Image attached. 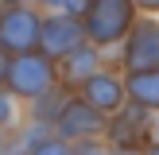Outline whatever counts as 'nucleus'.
I'll return each instance as SVG.
<instances>
[{
	"instance_id": "1",
	"label": "nucleus",
	"mask_w": 159,
	"mask_h": 155,
	"mask_svg": "<svg viewBox=\"0 0 159 155\" xmlns=\"http://www.w3.org/2000/svg\"><path fill=\"white\" fill-rule=\"evenodd\" d=\"M51 85H54V62H51V54L23 51V54H12V58H8L4 89H12L16 97L39 101V97L51 93Z\"/></svg>"
},
{
	"instance_id": "2",
	"label": "nucleus",
	"mask_w": 159,
	"mask_h": 155,
	"mask_svg": "<svg viewBox=\"0 0 159 155\" xmlns=\"http://www.w3.org/2000/svg\"><path fill=\"white\" fill-rule=\"evenodd\" d=\"M132 16H136V0H93L89 12L82 16L85 39L97 46L105 43H120L132 31Z\"/></svg>"
},
{
	"instance_id": "3",
	"label": "nucleus",
	"mask_w": 159,
	"mask_h": 155,
	"mask_svg": "<svg viewBox=\"0 0 159 155\" xmlns=\"http://www.w3.org/2000/svg\"><path fill=\"white\" fill-rule=\"evenodd\" d=\"M39 31H43V20H39L31 8L12 4L4 16H0V46L8 54H23L39 46Z\"/></svg>"
},
{
	"instance_id": "4",
	"label": "nucleus",
	"mask_w": 159,
	"mask_h": 155,
	"mask_svg": "<svg viewBox=\"0 0 159 155\" xmlns=\"http://www.w3.org/2000/svg\"><path fill=\"white\" fill-rule=\"evenodd\" d=\"M54 124H58L62 140H93V136L105 132V113L93 108L85 97H74V101H66V105L58 108Z\"/></svg>"
},
{
	"instance_id": "5",
	"label": "nucleus",
	"mask_w": 159,
	"mask_h": 155,
	"mask_svg": "<svg viewBox=\"0 0 159 155\" xmlns=\"http://www.w3.org/2000/svg\"><path fill=\"white\" fill-rule=\"evenodd\" d=\"M124 66L128 74L159 70V20L132 23V31L124 35Z\"/></svg>"
},
{
	"instance_id": "6",
	"label": "nucleus",
	"mask_w": 159,
	"mask_h": 155,
	"mask_svg": "<svg viewBox=\"0 0 159 155\" xmlns=\"http://www.w3.org/2000/svg\"><path fill=\"white\" fill-rule=\"evenodd\" d=\"M85 39V27L78 16H51V20H43V31H39V43H43V51L51 54V58H62V54H70L74 46H82Z\"/></svg>"
},
{
	"instance_id": "7",
	"label": "nucleus",
	"mask_w": 159,
	"mask_h": 155,
	"mask_svg": "<svg viewBox=\"0 0 159 155\" xmlns=\"http://www.w3.org/2000/svg\"><path fill=\"white\" fill-rule=\"evenodd\" d=\"M105 132H109V140H113V144H144L148 132H152V116H148L144 105H136V101H132L128 108H124V105L116 108V120L105 124Z\"/></svg>"
},
{
	"instance_id": "8",
	"label": "nucleus",
	"mask_w": 159,
	"mask_h": 155,
	"mask_svg": "<svg viewBox=\"0 0 159 155\" xmlns=\"http://www.w3.org/2000/svg\"><path fill=\"white\" fill-rule=\"evenodd\" d=\"M82 97L89 101L93 108H101V113H116V108L124 105V97H128V89H124V82L120 78H113V74H89L82 82Z\"/></svg>"
},
{
	"instance_id": "9",
	"label": "nucleus",
	"mask_w": 159,
	"mask_h": 155,
	"mask_svg": "<svg viewBox=\"0 0 159 155\" xmlns=\"http://www.w3.org/2000/svg\"><path fill=\"white\" fill-rule=\"evenodd\" d=\"M124 89H128V101H136V105H144V108H159V70L128 74Z\"/></svg>"
},
{
	"instance_id": "10",
	"label": "nucleus",
	"mask_w": 159,
	"mask_h": 155,
	"mask_svg": "<svg viewBox=\"0 0 159 155\" xmlns=\"http://www.w3.org/2000/svg\"><path fill=\"white\" fill-rule=\"evenodd\" d=\"M62 62H66V70H62L66 85H82L89 74H97V51L93 46H74L70 54H62Z\"/></svg>"
},
{
	"instance_id": "11",
	"label": "nucleus",
	"mask_w": 159,
	"mask_h": 155,
	"mask_svg": "<svg viewBox=\"0 0 159 155\" xmlns=\"http://www.w3.org/2000/svg\"><path fill=\"white\" fill-rule=\"evenodd\" d=\"M27 155H74V151H70V147L62 144V140L43 136V140H35V144H31V151H27Z\"/></svg>"
},
{
	"instance_id": "12",
	"label": "nucleus",
	"mask_w": 159,
	"mask_h": 155,
	"mask_svg": "<svg viewBox=\"0 0 159 155\" xmlns=\"http://www.w3.org/2000/svg\"><path fill=\"white\" fill-rule=\"evenodd\" d=\"M12 120H16V93L0 89V128H8Z\"/></svg>"
},
{
	"instance_id": "13",
	"label": "nucleus",
	"mask_w": 159,
	"mask_h": 155,
	"mask_svg": "<svg viewBox=\"0 0 159 155\" xmlns=\"http://www.w3.org/2000/svg\"><path fill=\"white\" fill-rule=\"evenodd\" d=\"M47 4H51V8H58V12H66V16H85L93 0H47Z\"/></svg>"
},
{
	"instance_id": "14",
	"label": "nucleus",
	"mask_w": 159,
	"mask_h": 155,
	"mask_svg": "<svg viewBox=\"0 0 159 155\" xmlns=\"http://www.w3.org/2000/svg\"><path fill=\"white\" fill-rule=\"evenodd\" d=\"M74 155H109V151H105L101 144H93V140H82V144L74 147Z\"/></svg>"
},
{
	"instance_id": "15",
	"label": "nucleus",
	"mask_w": 159,
	"mask_h": 155,
	"mask_svg": "<svg viewBox=\"0 0 159 155\" xmlns=\"http://www.w3.org/2000/svg\"><path fill=\"white\" fill-rule=\"evenodd\" d=\"M109 155H148V151H144V144H116Z\"/></svg>"
},
{
	"instance_id": "16",
	"label": "nucleus",
	"mask_w": 159,
	"mask_h": 155,
	"mask_svg": "<svg viewBox=\"0 0 159 155\" xmlns=\"http://www.w3.org/2000/svg\"><path fill=\"white\" fill-rule=\"evenodd\" d=\"M4 70H8V51L0 46V82H4Z\"/></svg>"
},
{
	"instance_id": "17",
	"label": "nucleus",
	"mask_w": 159,
	"mask_h": 155,
	"mask_svg": "<svg viewBox=\"0 0 159 155\" xmlns=\"http://www.w3.org/2000/svg\"><path fill=\"white\" fill-rule=\"evenodd\" d=\"M140 8H148V12H159V0H136Z\"/></svg>"
},
{
	"instance_id": "18",
	"label": "nucleus",
	"mask_w": 159,
	"mask_h": 155,
	"mask_svg": "<svg viewBox=\"0 0 159 155\" xmlns=\"http://www.w3.org/2000/svg\"><path fill=\"white\" fill-rule=\"evenodd\" d=\"M148 155H159V144H152V147H148Z\"/></svg>"
},
{
	"instance_id": "19",
	"label": "nucleus",
	"mask_w": 159,
	"mask_h": 155,
	"mask_svg": "<svg viewBox=\"0 0 159 155\" xmlns=\"http://www.w3.org/2000/svg\"><path fill=\"white\" fill-rule=\"evenodd\" d=\"M4 4H23V0H4Z\"/></svg>"
},
{
	"instance_id": "20",
	"label": "nucleus",
	"mask_w": 159,
	"mask_h": 155,
	"mask_svg": "<svg viewBox=\"0 0 159 155\" xmlns=\"http://www.w3.org/2000/svg\"><path fill=\"white\" fill-rule=\"evenodd\" d=\"M0 132H4V128H0ZM0 147H4V136H0Z\"/></svg>"
}]
</instances>
